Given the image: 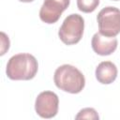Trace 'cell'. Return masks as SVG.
<instances>
[{
    "label": "cell",
    "instance_id": "52a82bcc",
    "mask_svg": "<svg viewBox=\"0 0 120 120\" xmlns=\"http://www.w3.org/2000/svg\"><path fill=\"white\" fill-rule=\"evenodd\" d=\"M117 38L115 37H106L99 32L96 33L91 40L93 51L98 55H110L117 48Z\"/></svg>",
    "mask_w": 120,
    "mask_h": 120
},
{
    "label": "cell",
    "instance_id": "8992f818",
    "mask_svg": "<svg viewBox=\"0 0 120 120\" xmlns=\"http://www.w3.org/2000/svg\"><path fill=\"white\" fill-rule=\"evenodd\" d=\"M69 3L70 0H44L39 10L40 20L49 24L56 22L68 8Z\"/></svg>",
    "mask_w": 120,
    "mask_h": 120
},
{
    "label": "cell",
    "instance_id": "5b68a950",
    "mask_svg": "<svg viewBox=\"0 0 120 120\" xmlns=\"http://www.w3.org/2000/svg\"><path fill=\"white\" fill-rule=\"evenodd\" d=\"M59 98L54 92L43 91L38 94L35 102V110L42 118H52L58 112Z\"/></svg>",
    "mask_w": 120,
    "mask_h": 120
},
{
    "label": "cell",
    "instance_id": "4fadbf2b",
    "mask_svg": "<svg viewBox=\"0 0 120 120\" xmlns=\"http://www.w3.org/2000/svg\"><path fill=\"white\" fill-rule=\"evenodd\" d=\"M112 1H118V0H112Z\"/></svg>",
    "mask_w": 120,
    "mask_h": 120
},
{
    "label": "cell",
    "instance_id": "7c38bea8",
    "mask_svg": "<svg viewBox=\"0 0 120 120\" xmlns=\"http://www.w3.org/2000/svg\"><path fill=\"white\" fill-rule=\"evenodd\" d=\"M20 2H23V3H30V2H32V1H34V0H19Z\"/></svg>",
    "mask_w": 120,
    "mask_h": 120
},
{
    "label": "cell",
    "instance_id": "30bf717a",
    "mask_svg": "<svg viewBox=\"0 0 120 120\" xmlns=\"http://www.w3.org/2000/svg\"><path fill=\"white\" fill-rule=\"evenodd\" d=\"M99 118L97 111L93 108H84L82 109L78 114L75 116V119H93V120H98Z\"/></svg>",
    "mask_w": 120,
    "mask_h": 120
},
{
    "label": "cell",
    "instance_id": "9c48e42d",
    "mask_svg": "<svg viewBox=\"0 0 120 120\" xmlns=\"http://www.w3.org/2000/svg\"><path fill=\"white\" fill-rule=\"evenodd\" d=\"M99 5V0H77V7L79 10L84 13L93 12Z\"/></svg>",
    "mask_w": 120,
    "mask_h": 120
},
{
    "label": "cell",
    "instance_id": "7a4b0ae2",
    "mask_svg": "<svg viewBox=\"0 0 120 120\" xmlns=\"http://www.w3.org/2000/svg\"><path fill=\"white\" fill-rule=\"evenodd\" d=\"M53 81L56 87L70 94L80 93L85 85L83 74L77 68L68 64L62 65L56 68Z\"/></svg>",
    "mask_w": 120,
    "mask_h": 120
},
{
    "label": "cell",
    "instance_id": "8fae6325",
    "mask_svg": "<svg viewBox=\"0 0 120 120\" xmlns=\"http://www.w3.org/2000/svg\"><path fill=\"white\" fill-rule=\"evenodd\" d=\"M1 37H2V38H1V41H2L1 55H3V54L6 52V51H8V48H9V39L8 38V39H7V41L5 42V40H6V34H5L4 32H1Z\"/></svg>",
    "mask_w": 120,
    "mask_h": 120
},
{
    "label": "cell",
    "instance_id": "277c9868",
    "mask_svg": "<svg viewBox=\"0 0 120 120\" xmlns=\"http://www.w3.org/2000/svg\"><path fill=\"white\" fill-rule=\"evenodd\" d=\"M99 33L106 37H116L120 33V9L114 7L103 8L97 16Z\"/></svg>",
    "mask_w": 120,
    "mask_h": 120
},
{
    "label": "cell",
    "instance_id": "ba28073f",
    "mask_svg": "<svg viewBox=\"0 0 120 120\" xmlns=\"http://www.w3.org/2000/svg\"><path fill=\"white\" fill-rule=\"evenodd\" d=\"M117 68L111 61L100 62L96 68L95 75L97 80L102 84H110L113 82L117 77Z\"/></svg>",
    "mask_w": 120,
    "mask_h": 120
},
{
    "label": "cell",
    "instance_id": "3957f363",
    "mask_svg": "<svg viewBox=\"0 0 120 120\" xmlns=\"http://www.w3.org/2000/svg\"><path fill=\"white\" fill-rule=\"evenodd\" d=\"M84 29L83 18L76 13L68 15L59 28L58 36L66 45H74L82 38Z\"/></svg>",
    "mask_w": 120,
    "mask_h": 120
},
{
    "label": "cell",
    "instance_id": "6da1fadb",
    "mask_svg": "<svg viewBox=\"0 0 120 120\" xmlns=\"http://www.w3.org/2000/svg\"><path fill=\"white\" fill-rule=\"evenodd\" d=\"M38 69L35 56L30 53H17L9 58L6 68L7 76L13 81H28L33 79Z\"/></svg>",
    "mask_w": 120,
    "mask_h": 120
}]
</instances>
